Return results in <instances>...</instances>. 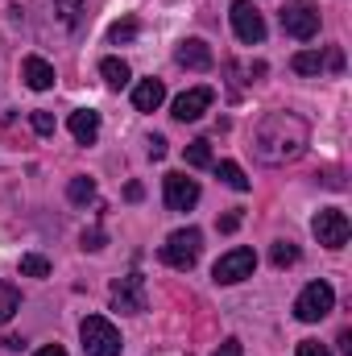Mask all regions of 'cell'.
Masks as SVG:
<instances>
[{
  "mask_svg": "<svg viewBox=\"0 0 352 356\" xmlns=\"http://www.w3.org/2000/svg\"><path fill=\"white\" fill-rule=\"evenodd\" d=\"M237 228H241V216H237V211H232V216H224V220H220V232H237Z\"/></svg>",
  "mask_w": 352,
  "mask_h": 356,
  "instance_id": "obj_32",
  "label": "cell"
},
{
  "mask_svg": "<svg viewBox=\"0 0 352 356\" xmlns=\"http://www.w3.org/2000/svg\"><path fill=\"white\" fill-rule=\"evenodd\" d=\"M328 71H336V75L344 71V50H340V46H332V50H328Z\"/></svg>",
  "mask_w": 352,
  "mask_h": 356,
  "instance_id": "obj_29",
  "label": "cell"
},
{
  "mask_svg": "<svg viewBox=\"0 0 352 356\" xmlns=\"http://www.w3.org/2000/svg\"><path fill=\"white\" fill-rule=\"evenodd\" d=\"M21 75H25V83H29L33 91H50V88H54V67H50L46 58H38V54H29V58H25Z\"/></svg>",
  "mask_w": 352,
  "mask_h": 356,
  "instance_id": "obj_15",
  "label": "cell"
},
{
  "mask_svg": "<svg viewBox=\"0 0 352 356\" xmlns=\"http://www.w3.org/2000/svg\"><path fill=\"white\" fill-rule=\"evenodd\" d=\"M282 29L294 38V42H311L319 33V8L307 4V0H294L282 8Z\"/></svg>",
  "mask_w": 352,
  "mask_h": 356,
  "instance_id": "obj_7",
  "label": "cell"
},
{
  "mask_svg": "<svg viewBox=\"0 0 352 356\" xmlns=\"http://www.w3.org/2000/svg\"><path fill=\"white\" fill-rule=\"evenodd\" d=\"M332 307H336V290H332L328 282H311V286H303V294L294 298V315H298L303 323H319V319H328Z\"/></svg>",
  "mask_w": 352,
  "mask_h": 356,
  "instance_id": "obj_3",
  "label": "cell"
},
{
  "mask_svg": "<svg viewBox=\"0 0 352 356\" xmlns=\"http://www.w3.org/2000/svg\"><path fill=\"white\" fill-rule=\"evenodd\" d=\"M83 249H91V253L104 249V228H88V232H83Z\"/></svg>",
  "mask_w": 352,
  "mask_h": 356,
  "instance_id": "obj_27",
  "label": "cell"
},
{
  "mask_svg": "<svg viewBox=\"0 0 352 356\" xmlns=\"http://www.w3.org/2000/svg\"><path fill=\"white\" fill-rule=\"evenodd\" d=\"M199 249H203V232L199 228H178V232H170V241L162 245V261L170 269H191L199 261Z\"/></svg>",
  "mask_w": 352,
  "mask_h": 356,
  "instance_id": "obj_4",
  "label": "cell"
},
{
  "mask_svg": "<svg viewBox=\"0 0 352 356\" xmlns=\"http://www.w3.org/2000/svg\"><path fill=\"white\" fill-rule=\"evenodd\" d=\"M33 356H67V353H63L58 344H46V348H38V353H33Z\"/></svg>",
  "mask_w": 352,
  "mask_h": 356,
  "instance_id": "obj_36",
  "label": "cell"
},
{
  "mask_svg": "<svg viewBox=\"0 0 352 356\" xmlns=\"http://www.w3.org/2000/svg\"><path fill=\"white\" fill-rule=\"evenodd\" d=\"M29 124H33V133H42V137H54V129H58L50 112H33V116H29Z\"/></svg>",
  "mask_w": 352,
  "mask_h": 356,
  "instance_id": "obj_26",
  "label": "cell"
},
{
  "mask_svg": "<svg viewBox=\"0 0 352 356\" xmlns=\"http://www.w3.org/2000/svg\"><path fill=\"white\" fill-rule=\"evenodd\" d=\"M99 75H104V83H108V88H116V91L133 79V71H129V63H125V58H104V63H99Z\"/></svg>",
  "mask_w": 352,
  "mask_h": 356,
  "instance_id": "obj_17",
  "label": "cell"
},
{
  "mask_svg": "<svg viewBox=\"0 0 352 356\" xmlns=\"http://www.w3.org/2000/svg\"><path fill=\"white\" fill-rule=\"evenodd\" d=\"M211 356H241V340H224V344H220Z\"/></svg>",
  "mask_w": 352,
  "mask_h": 356,
  "instance_id": "obj_31",
  "label": "cell"
},
{
  "mask_svg": "<svg viewBox=\"0 0 352 356\" xmlns=\"http://www.w3.org/2000/svg\"><path fill=\"white\" fill-rule=\"evenodd\" d=\"M269 261H273L278 269L294 266V261H298V245H294V241H278V245H273V253H269Z\"/></svg>",
  "mask_w": 352,
  "mask_h": 356,
  "instance_id": "obj_24",
  "label": "cell"
},
{
  "mask_svg": "<svg viewBox=\"0 0 352 356\" xmlns=\"http://www.w3.org/2000/svg\"><path fill=\"white\" fill-rule=\"evenodd\" d=\"M21 273H25V277H50V261L38 257V253H25V257H21Z\"/></svg>",
  "mask_w": 352,
  "mask_h": 356,
  "instance_id": "obj_25",
  "label": "cell"
},
{
  "mask_svg": "<svg viewBox=\"0 0 352 356\" xmlns=\"http://www.w3.org/2000/svg\"><path fill=\"white\" fill-rule=\"evenodd\" d=\"M311 232H315V241H319L323 249H344L349 236H352V224L340 207H323V211L311 220Z\"/></svg>",
  "mask_w": 352,
  "mask_h": 356,
  "instance_id": "obj_5",
  "label": "cell"
},
{
  "mask_svg": "<svg viewBox=\"0 0 352 356\" xmlns=\"http://www.w3.org/2000/svg\"><path fill=\"white\" fill-rule=\"evenodd\" d=\"M112 307H116L120 315H141V311L150 307V298H145V277H141V273L116 277V282H112Z\"/></svg>",
  "mask_w": 352,
  "mask_h": 356,
  "instance_id": "obj_8",
  "label": "cell"
},
{
  "mask_svg": "<svg viewBox=\"0 0 352 356\" xmlns=\"http://www.w3.org/2000/svg\"><path fill=\"white\" fill-rule=\"evenodd\" d=\"M186 166H199V170H203V166H216V162H211V145H207L203 137L186 145Z\"/></svg>",
  "mask_w": 352,
  "mask_h": 356,
  "instance_id": "obj_23",
  "label": "cell"
},
{
  "mask_svg": "<svg viewBox=\"0 0 352 356\" xmlns=\"http://www.w3.org/2000/svg\"><path fill=\"white\" fill-rule=\"evenodd\" d=\"M162 99H166V83H162V79H141V83L133 88V108H137V112H158Z\"/></svg>",
  "mask_w": 352,
  "mask_h": 356,
  "instance_id": "obj_14",
  "label": "cell"
},
{
  "mask_svg": "<svg viewBox=\"0 0 352 356\" xmlns=\"http://www.w3.org/2000/svg\"><path fill=\"white\" fill-rule=\"evenodd\" d=\"M150 158H154V162H162V158H166V137H158V133L150 137Z\"/></svg>",
  "mask_w": 352,
  "mask_h": 356,
  "instance_id": "obj_30",
  "label": "cell"
},
{
  "mask_svg": "<svg viewBox=\"0 0 352 356\" xmlns=\"http://www.w3.org/2000/svg\"><path fill=\"white\" fill-rule=\"evenodd\" d=\"M137 29H141V25H137V17H125V21H116V25L108 29V42H112V46H125V42H133V38H137Z\"/></svg>",
  "mask_w": 352,
  "mask_h": 356,
  "instance_id": "obj_22",
  "label": "cell"
},
{
  "mask_svg": "<svg viewBox=\"0 0 352 356\" xmlns=\"http://www.w3.org/2000/svg\"><path fill=\"white\" fill-rule=\"evenodd\" d=\"M290 67H294L298 75H323V71H328V54H319V50H298V54L290 58Z\"/></svg>",
  "mask_w": 352,
  "mask_h": 356,
  "instance_id": "obj_16",
  "label": "cell"
},
{
  "mask_svg": "<svg viewBox=\"0 0 352 356\" xmlns=\"http://www.w3.org/2000/svg\"><path fill=\"white\" fill-rule=\"evenodd\" d=\"M216 175L224 178V186H232V191H241V195H245V191L253 186V182L245 178V170H241L237 162H220V166H216Z\"/></svg>",
  "mask_w": 352,
  "mask_h": 356,
  "instance_id": "obj_18",
  "label": "cell"
},
{
  "mask_svg": "<svg viewBox=\"0 0 352 356\" xmlns=\"http://www.w3.org/2000/svg\"><path fill=\"white\" fill-rule=\"evenodd\" d=\"M79 336H83V353L88 356H120V332L104 315H88L79 323Z\"/></svg>",
  "mask_w": 352,
  "mask_h": 356,
  "instance_id": "obj_2",
  "label": "cell"
},
{
  "mask_svg": "<svg viewBox=\"0 0 352 356\" xmlns=\"http://www.w3.org/2000/svg\"><path fill=\"white\" fill-rule=\"evenodd\" d=\"M340 353H344V356H352V332H349V327L340 332Z\"/></svg>",
  "mask_w": 352,
  "mask_h": 356,
  "instance_id": "obj_35",
  "label": "cell"
},
{
  "mask_svg": "<svg viewBox=\"0 0 352 356\" xmlns=\"http://www.w3.org/2000/svg\"><path fill=\"white\" fill-rule=\"evenodd\" d=\"M162 186H166V207L170 211H191L195 203H199V182L186 175H166L162 178Z\"/></svg>",
  "mask_w": 352,
  "mask_h": 356,
  "instance_id": "obj_10",
  "label": "cell"
},
{
  "mask_svg": "<svg viewBox=\"0 0 352 356\" xmlns=\"http://www.w3.org/2000/svg\"><path fill=\"white\" fill-rule=\"evenodd\" d=\"M232 29H237V38L245 42V46H262L265 42V21L262 13L253 8V0H232Z\"/></svg>",
  "mask_w": 352,
  "mask_h": 356,
  "instance_id": "obj_9",
  "label": "cell"
},
{
  "mask_svg": "<svg viewBox=\"0 0 352 356\" xmlns=\"http://www.w3.org/2000/svg\"><path fill=\"white\" fill-rule=\"evenodd\" d=\"M253 269H257V253L253 249H228L220 261H216V269H211V277L220 282V286H237V282H245V277H253Z\"/></svg>",
  "mask_w": 352,
  "mask_h": 356,
  "instance_id": "obj_6",
  "label": "cell"
},
{
  "mask_svg": "<svg viewBox=\"0 0 352 356\" xmlns=\"http://www.w3.org/2000/svg\"><path fill=\"white\" fill-rule=\"evenodd\" d=\"M21 311V294H17V286H8V282H0V327L13 319Z\"/></svg>",
  "mask_w": 352,
  "mask_h": 356,
  "instance_id": "obj_19",
  "label": "cell"
},
{
  "mask_svg": "<svg viewBox=\"0 0 352 356\" xmlns=\"http://www.w3.org/2000/svg\"><path fill=\"white\" fill-rule=\"evenodd\" d=\"M54 4V17L63 21V25H79V17H83V4L88 0H50Z\"/></svg>",
  "mask_w": 352,
  "mask_h": 356,
  "instance_id": "obj_21",
  "label": "cell"
},
{
  "mask_svg": "<svg viewBox=\"0 0 352 356\" xmlns=\"http://www.w3.org/2000/svg\"><path fill=\"white\" fill-rule=\"evenodd\" d=\"M67 129H71V137H75L79 145H95V137H99V112H91V108L71 112Z\"/></svg>",
  "mask_w": 352,
  "mask_h": 356,
  "instance_id": "obj_13",
  "label": "cell"
},
{
  "mask_svg": "<svg viewBox=\"0 0 352 356\" xmlns=\"http://www.w3.org/2000/svg\"><path fill=\"white\" fill-rule=\"evenodd\" d=\"M67 199H71V203H79V207H83V203H91V199H95V182H91L88 175L71 178V182H67Z\"/></svg>",
  "mask_w": 352,
  "mask_h": 356,
  "instance_id": "obj_20",
  "label": "cell"
},
{
  "mask_svg": "<svg viewBox=\"0 0 352 356\" xmlns=\"http://www.w3.org/2000/svg\"><path fill=\"white\" fill-rule=\"evenodd\" d=\"M298 356H332V353H328L319 340H303V344H298Z\"/></svg>",
  "mask_w": 352,
  "mask_h": 356,
  "instance_id": "obj_28",
  "label": "cell"
},
{
  "mask_svg": "<svg viewBox=\"0 0 352 356\" xmlns=\"http://www.w3.org/2000/svg\"><path fill=\"white\" fill-rule=\"evenodd\" d=\"M141 195H145V191H141V182H129V186H125V199H129V203H137Z\"/></svg>",
  "mask_w": 352,
  "mask_h": 356,
  "instance_id": "obj_33",
  "label": "cell"
},
{
  "mask_svg": "<svg viewBox=\"0 0 352 356\" xmlns=\"http://www.w3.org/2000/svg\"><path fill=\"white\" fill-rule=\"evenodd\" d=\"M175 58H178V67H186V71H211V46L203 42V38H186V42H178V50H175Z\"/></svg>",
  "mask_w": 352,
  "mask_h": 356,
  "instance_id": "obj_12",
  "label": "cell"
},
{
  "mask_svg": "<svg viewBox=\"0 0 352 356\" xmlns=\"http://www.w3.org/2000/svg\"><path fill=\"white\" fill-rule=\"evenodd\" d=\"M211 99H216V91L211 88H191V91H182L175 99V120H199L207 108H211Z\"/></svg>",
  "mask_w": 352,
  "mask_h": 356,
  "instance_id": "obj_11",
  "label": "cell"
},
{
  "mask_svg": "<svg viewBox=\"0 0 352 356\" xmlns=\"http://www.w3.org/2000/svg\"><path fill=\"white\" fill-rule=\"evenodd\" d=\"M311 141V124L294 112H269L257 133H253V154L262 158L265 166H282V162H294Z\"/></svg>",
  "mask_w": 352,
  "mask_h": 356,
  "instance_id": "obj_1",
  "label": "cell"
},
{
  "mask_svg": "<svg viewBox=\"0 0 352 356\" xmlns=\"http://www.w3.org/2000/svg\"><path fill=\"white\" fill-rule=\"evenodd\" d=\"M4 348H8V353H21V348H25V340H21V336H4Z\"/></svg>",
  "mask_w": 352,
  "mask_h": 356,
  "instance_id": "obj_34",
  "label": "cell"
}]
</instances>
